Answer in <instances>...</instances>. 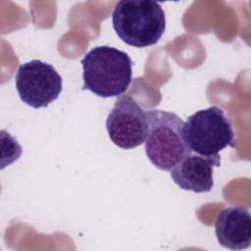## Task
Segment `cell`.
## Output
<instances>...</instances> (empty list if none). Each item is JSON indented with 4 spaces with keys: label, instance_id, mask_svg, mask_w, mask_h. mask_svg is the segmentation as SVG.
I'll return each mask as SVG.
<instances>
[{
    "label": "cell",
    "instance_id": "4",
    "mask_svg": "<svg viewBox=\"0 0 251 251\" xmlns=\"http://www.w3.org/2000/svg\"><path fill=\"white\" fill-rule=\"evenodd\" d=\"M183 134L190 151L213 156L227 146H235V135L230 120L216 106L199 110L184 123Z\"/></svg>",
    "mask_w": 251,
    "mask_h": 251
},
{
    "label": "cell",
    "instance_id": "1",
    "mask_svg": "<svg viewBox=\"0 0 251 251\" xmlns=\"http://www.w3.org/2000/svg\"><path fill=\"white\" fill-rule=\"evenodd\" d=\"M83 87L103 98L124 94L131 81L129 56L111 46H96L81 60Z\"/></svg>",
    "mask_w": 251,
    "mask_h": 251
},
{
    "label": "cell",
    "instance_id": "5",
    "mask_svg": "<svg viewBox=\"0 0 251 251\" xmlns=\"http://www.w3.org/2000/svg\"><path fill=\"white\" fill-rule=\"evenodd\" d=\"M21 100L39 109L55 101L62 91V77L55 68L40 60L22 64L15 78Z\"/></svg>",
    "mask_w": 251,
    "mask_h": 251
},
{
    "label": "cell",
    "instance_id": "7",
    "mask_svg": "<svg viewBox=\"0 0 251 251\" xmlns=\"http://www.w3.org/2000/svg\"><path fill=\"white\" fill-rule=\"evenodd\" d=\"M221 156H204L188 152L170 172L173 181L182 190L209 192L214 186L213 170L220 167Z\"/></svg>",
    "mask_w": 251,
    "mask_h": 251
},
{
    "label": "cell",
    "instance_id": "3",
    "mask_svg": "<svg viewBox=\"0 0 251 251\" xmlns=\"http://www.w3.org/2000/svg\"><path fill=\"white\" fill-rule=\"evenodd\" d=\"M145 116L146 155L157 169L171 171L190 152L183 134L184 122L175 113L156 109L146 111Z\"/></svg>",
    "mask_w": 251,
    "mask_h": 251
},
{
    "label": "cell",
    "instance_id": "6",
    "mask_svg": "<svg viewBox=\"0 0 251 251\" xmlns=\"http://www.w3.org/2000/svg\"><path fill=\"white\" fill-rule=\"evenodd\" d=\"M106 128L115 145L122 149L135 148L146 139L145 112L131 97L121 96L108 115Z\"/></svg>",
    "mask_w": 251,
    "mask_h": 251
},
{
    "label": "cell",
    "instance_id": "8",
    "mask_svg": "<svg viewBox=\"0 0 251 251\" xmlns=\"http://www.w3.org/2000/svg\"><path fill=\"white\" fill-rule=\"evenodd\" d=\"M221 246L230 250L247 249L251 243V215L248 209L231 206L223 209L215 223Z\"/></svg>",
    "mask_w": 251,
    "mask_h": 251
},
{
    "label": "cell",
    "instance_id": "2",
    "mask_svg": "<svg viewBox=\"0 0 251 251\" xmlns=\"http://www.w3.org/2000/svg\"><path fill=\"white\" fill-rule=\"evenodd\" d=\"M113 27L126 44L144 48L156 44L166 28L162 6L152 0L119 1L112 14Z\"/></svg>",
    "mask_w": 251,
    "mask_h": 251
}]
</instances>
